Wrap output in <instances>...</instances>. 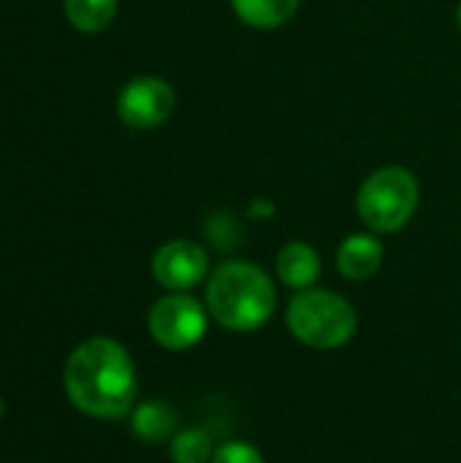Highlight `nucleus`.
Returning a JSON list of instances; mask_svg holds the SVG:
<instances>
[{
    "instance_id": "obj_1",
    "label": "nucleus",
    "mask_w": 461,
    "mask_h": 463,
    "mask_svg": "<svg viewBox=\"0 0 461 463\" xmlns=\"http://www.w3.org/2000/svg\"><path fill=\"white\" fill-rule=\"evenodd\" d=\"M65 393L90 418L128 415L136 402V369L128 350L106 336L82 342L65 364Z\"/></svg>"
},
{
    "instance_id": "obj_2",
    "label": "nucleus",
    "mask_w": 461,
    "mask_h": 463,
    "mask_svg": "<svg viewBox=\"0 0 461 463\" xmlns=\"http://www.w3.org/2000/svg\"><path fill=\"white\" fill-rule=\"evenodd\" d=\"M209 315L231 331H253L264 326L274 307L277 293L272 279L253 263H223L206 285Z\"/></svg>"
},
{
    "instance_id": "obj_3",
    "label": "nucleus",
    "mask_w": 461,
    "mask_h": 463,
    "mask_svg": "<svg viewBox=\"0 0 461 463\" xmlns=\"http://www.w3.org/2000/svg\"><path fill=\"white\" fill-rule=\"evenodd\" d=\"M418 195V179L408 168L386 165L364 179L356 195V209L367 228L378 233H394L416 214Z\"/></svg>"
},
{
    "instance_id": "obj_4",
    "label": "nucleus",
    "mask_w": 461,
    "mask_h": 463,
    "mask_svg": "<svg viewBox=\"0 0 461 463\" xmlns=\"http://www.w3.org/2000/svg\"><path fill=\"white\" fill-rule=\"evenodd\" d=\"M291 334L315 350H334L356 334L353 307L331 290H302L288 304Z\"/></svg>"
},
{
    "instance_id": "obj_5",
    "label": "nucleus",
    "mask_w": 461,
    "mask_h": 463,
    "mask_svg": "<svg viewBox=\"0 0 461 463\" xmlns=\"http://www.w3.org/2000/svg\"><path fill=\"white\" fill-rule=\"evenodd\" d=\"M149 334L166 350H187L204 339L206 312L185 293L163 296L149 309Z\"/></svg>"
},
{
    "instance_id": "obj_6",
    "label": "nucleus",
    "mask_w": 461,
    "mask_h": 463,
    "mask_svg": "<svg viewBox=\"0 0 461 463\" xmlns=\"http://www.w3.org/2000/svg\"><path fill=\"white\" fill-rule=\"evenodd\" d=\"M177 109V95L166 79L139 76L130 79L117 95V114L133 130H152L163 125Z\"/></svg>"
},
{
    "instance_id": "obj_7",
    "label": "nucleus",
    "mask_w": 461,
    "mask_h": 463,
    "mask_svg": "<svg viewBox=\"0 0 461 463\" xmlns=\"http://www.w3.org/2000/svg\"><path fill=\"white\" fill-rule=\"evenodd\" d=\"M206 271H209L206 252L198 244L185 241V239H177V241L163 244L155 252V258H152V274H155V279L166 290H174V293H182V290L196 288L206 277Z\"/></svg>"
},
{
    "instance_id": "obj_8",
    "label": "nucleus",
    "mask_w": 461,
    "mask_h": 463,
    "mask_svg": "<svg viewBox=\"0 0 461 463\" xmlns=\"http://www.w3.org/2000/svg\"><path fill=\"white\" fill-rule=\"evenodd\" d=\"M383 263V244L372 233L348 236L337 250V269L345 279L364 282Z\"/></svg>"
},
{
    "instance_id": "obj_9",
    "label": "nucleus",
    "mask_w": 461,
    "mask_h": 463,
    "mask_svg": "<svg viewBox=\"0 0 461 463\" xmlns=\"http://www.w3.org/2000/svg\"><path fill=\"white\" fill-rule=\"evenodd\" d=\"M277 274L288 288L307 290L321 277V258L304 241H291L277 255Z\"/></svg>"
},
{
    "instance_id": "obj_10",
    "label": "nucleus",
    "mask_w": 461,
    "mask_h": 463,
    "mask_svg": "<svg viewBox=\"0 0 461 463\" xmlns=\"http://www.w3.org/2000/svg\"><path fill=\"white\" fill-rule=\"evenodd\" d=\"M302 0H231L234 14L255 30H274L293 19Z\"/></svg>"
},
{
    "instance_id": "obj_11",
    "label": "nucleus",
    "mask_w": 461,
    "mask_h": 463,
    "mask_svg": "<svg viewBox=\"0 0 461 463\" xmlns=\"http://www.w3.org/2000/svg\"><path fill=\"white\" fill-rule=\"evenodd\" d=\"M117 0H65L68 22L82 33H101L114 22Z\"/></svg>"
},
{
    "instance_id": "obj_12",
    "label": "nucleus",
    "mask_w": 461,
    "mask_h": 463,
    "mask_svg": "<svg viewBox=\"0 0 461 463\" xmlns=\"http://www.w3.org/2000/svg\"><path fill=\"white\" fill-rule=\"evenodd\" d=\"M171 426H174V418H171V412L163 404H144L133 415V431L141 439H147V442L166 439L168 431H171Z\"/></svg>"
},
{
    "instance_id": "obj_13",
    "label": "nucleus",
    "mask_w": 461,
    "mask_h": 463,
    "mask_svg": "<svg viewBox=\"0 0 461 463\" xmlns=\"http://www.w3.org/2000/svg\"><path fill=\"white\" fill-rule=\"evenodd\" d=\"M171 458H174V463H206L212 458L209 434L198 431V429L182 431L171 445Z\"/></svg>"
},
{
    "instance_id": "obj_14",
    "label": "nucleus",
    "mask_w": 461,
    "mask_h": 463,
    "mask_svg": "<svg viewBox=\"0 0 461 463\" xmlns=\"http://www.w3.org/2000/svg\"><path fill=\"white\" fill-rule=\"evenodd\" d=\"M212 463H264V456L247 442H228L212 456Z\"/></svg>"
},
{
    "instance_id": "obj_15",
    "label": "nucleus",
    "mask_w": 461,
    "mask_h": 463,
    "mask_svg": "<svg viewBox=\"0 0 461 463\" xmlns=\"http://www.w3.org/2000/svg\"><path fill=\"white\" fill-rule=\"evenodd\" d=\"M456 24H459V30H461V0H459V5H456Z\"/></svg>"
},
{
    "instance_id": "obj_16",
    "label": "nucleus",
    "mask_w": 461,
    "mask_h": 463,
    "mask_svg": "<svg viewBox=\"0 0 461 463\" xmlns=\"http://www.w3.org/2000/svg\"><path fill=\"white\" fill-rule=\"evenodd\" d=\"M0 410H3V407H0Z\"/></svg>"
}]
</instances>
